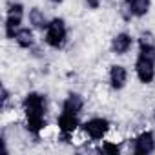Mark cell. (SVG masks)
Returning a JSON list of instances; mask_svg holds the SVG:
<instances>
[{"mask_svg": "<svg viewBox=\"0 0 155 155\" xmlns=\"http://www.w3.org/2000/svg\"><path fill=\"white\" fill-rule=\"evenodd\" d=\"M20 110H22L24 128H26L28 135L33 137L35 140H40L44 131H46V128H48L49 104H48L46 95H42L38 91L26 93V97L20 102Z\"/></svg>", "mask_w": 155, "mask_h": 155, "instance_id": "6da1fadb", "label": "cell"}, {"mask_svg": "<svg viewBox=\"0 0 155 155\" xmlns=\"http://www.w3.org/2000/svg\"><path fill=\"white\" fill-rule=\"evenodd\" d=\"M26 8L22 2H18V0H11V2L8 4L6 8V18H4V35L6 38L13 40L17 31L22 28V22L26 18Z\"/></svg>", "mask_w": 155, "mask_h": 155, "instance_id": "277c9868", "label": "cell"}, {"mask_svg": "<svg viewBox=\"0 0 155 155\" xmlns=\"http://www.w3.org/2000/svg\"><path fill=\"white\" fill-rule=\"evenodd\" d=\"M48 2L53 6H60V4H64V0H48Z\"/></svg>", "mask_w": 155, "mask_h": 155, "instance_id": "e0dca14e", "label": "cell"}, {"mask_svg": "<svg viewBox=\"0 0 155 155\" xmlns=\"http://www.w3.org/2000/svg\"><path fill=\"white\" fill-rule=\"evenodd\" d=\"M130 79V73L124 64H111L108 69V86L115 91H120L126 88Z\"/></svg>", "mask_w": 155, "mask_h": 155, "instance_id": "9c48e42d", "label": "cell"}, {"mask_svg": "<svg viewBox=\"0 0 155 155\" xmlns=\"http://www.w3.org/2000/svg\"><path fill=\"white\" fill-rule=\"evenodd\" d=\"M84 4H86L90 9H99V8H101V0H84Z\"/></svg>", "mask_w": 155, "mask_h": 155, "instance_id": "2e32d148", "label": "cell"}, {"mask_svg": "<svg viewBox=\"0 0 155 155\" xmlns=\"http://www.w3.org/2000/svg\"><path fill=\"white\" fill-rule=\"evenodd\" d=\"M84 108H86V99L77 91L68 93L62 101V106H60L62 111H69V113H77V115H81L84 111Z\"/></svg>", "mask_w": 155, "mask_h": 155, "instance_id": "30bf717a", "label": "cell"}, {"mask_svg": "<svg viewBox=\"0 0 155 155\" xmlns=\"http://www.w3.org/2000/svg\"><path fill=\"white\" fill-rule=\"evenodd\" d=\"M13 42L20 48V49H31L35 44H37V37H35V29L31 28V26H22L18 31H17V35H15V38H13Z\"/></svg>", "mask_w": 155, "mask_h": 155, "instance_id": "7c38bea8", "label": "cell"}, {"mask_svg": "<svg viewBox=\"0 0 155 155\" xmlns=\"http://www.w3.org/2000/svg\"><path fill=\"white\" fill-rule=\"evenodd\" d=\"M137 44L140 49L144 48H155V35L150 31V29H142L137 37Z\"/></svg>", "mask_w": 155, "mask_h": 155, "instance_id": "5bb4252c", "label": "cell"}, {"mask_svg": "<svg viewBox=\"0 0 155 155\" xmlns=\"http://www.w3.org/2000/svg\"><path fill=\"white\" fill-rule=\"evenodd\" d=\"M42 35H44V37H42V38H44V44H46L48 48H51V49H62V48L66 46L68 35H69L66 20H64L62 17H53Z\"/></svg>", "mask_w": 155, "mask_h": 155, "instance_id": "3957f363", "label": "cell"}, {"mask_svg": "<svg viewBox=\"0 0 155 155\" xmlns=\"http://www.w3.org/2000/svg\"><path fill=\"white\" fill-rule=\"evenodd\" d=\"M111 122L108 117H90L81 124V130L84 131V135L88 137L90 142H101L104 140L110 131H111Z\"/></svg>", "mask_w": 155, "mask_h": 155, "instance_id": "5b68a950", "label": "cell"}, {"mask_svg": "<svg viewBox=\"0 0 155 155\" xmlns=\"http://www.w3.org/2000/svg\"><path fill=\"white\" fill-rule=\"evenodd\" d=\"M81 117L77 113H69V111H62L57 117V140L60 142H71V137L77 130H81Z\"/></svg>", "mask_w": 155, "mask_h": 155, "instance_id": "8992f818", "label": "cell"}, {"mask_svg": "<svg viewBox=\"0 0 155 155\" xmlns=\"http://www.w3.org/2000/svg\"><path fill=\"white\" fill-rule=\"evenodd\" d=\"M29 53H31V57H35V58H44V57H46V51H44V48H42L40 44H35V46L29 49Z\"/></svg>", "mask_w": 155, "mask_h": 155, "instance_id": "9a60e30c", "label": "cell"}, {"mask_svg": "<svg viewBox=\"0 0 155 155\" xmlns=\"http://www.w3.org/2000/svg\"><path fill=\"white\" fill-rule=\"evenodd\" d=\"M26 18H28L29 26H31L35 31H42V33L46 31V28H48V24H49V20H51V18H48V15H46L38 6L29 8V9H28Z\"/></svg>", "mask_w": 155, "mask_h": 155, "instance_id": "8fae6325", "label": "cell"}, {"mask_svg": "<svg viewBox=\"0 0 155 155\" xmlns=\"http://www.w3.org/2000/svg\"><path fill=\"white\" fill-rule=\"evenodd\" d=\"M133 44H135V38L131 37V33H128V31H119V33H115V35L111 37V40H110V51H111V55L124 57V55H128V53L131 51Z\"/></svg>", "mask_w": 155, "mask_h": 155, "instance_id": "ba28073f", "label": "cell"}, {"mask_svg": "<svg viewBox=\"0 0 155 155\" xmlns=\"http://www.w3.org/2000/svg\"><path fill=\"white\" fill-rule=\"evenodd\" d=\"M151 0H130V8L133 13V18H144L151 11Z\"/></svg>", "mask_w": 155, "mask_h": 155, "instance_id": "4fadbf2b", "label": "cell"}, {"mask_svg": "<svg viewBox=\"0 0 155 155\" xmlns=\"http://www.w3.org/2000/svg\"><path fill=\"white\" fill-rule=\"evenodd\" d=\"M151 153H155V133L151 130H142L133 137V155Z\"/></svg>", "mask_w": 155, "mask_h": 155, "instance_id": "52a82bcc", "label": "cell"}, {"mask_svg": "<svg viewBox=\"0 0 155 155\" xmlns=\"http://www.w3.org/2000/svg\"><path fill=\"white\" fill-rule=\"evenodd\" d=\"M135 77L140 84H151L155 81V48H139L135 58Z\"/></svg>", "mask_w": 155, "mask_h": 155, "instance_id": "7a4b0ae2", "label": "cell"}]
</instances>
